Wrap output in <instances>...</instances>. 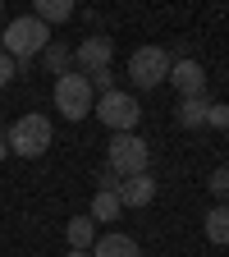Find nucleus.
Returning <instances> with one entry per match:
<instances>
[{
    "label": "nucleus",
    "instance_id": "obj_4",
    "mask_svg": "<svg viewBox=\"0 0 229 257\" xmlns=\"http://www.w3.org/2000/svg\"><path fill=\"white\" fill-rule=\"evenodd\" d=\"M96 106V92L87 83V74H60L55 78V110L64 119H87Z\"/></svg>",
    "mask_w": 229,
    "mask_h": 257
},
{
    "label": "nucleus",
    "instance_id": "obj_5",
    "mask_svg": "<svg viewBox=\"0 0 229 257\" xmlns=\"http://www.w3.org/2000/svg\"><path fill=\"white\" fill-rule=\"evenodd\" d=\"M128 78H133L138 92H151L170 78V51L165 46H138L128 55Z\"/></svg>",
    "mask_w": 229,
    "mask_h": 257
},
{
    "label": "nucleus",
    "instance_id": "obj_13",
    "mask_svg": "<svg viewBox=\"0 0 229 257\" xmlns=\"http://www.w3.org/2000/svg\"><path fill=\"white\" fill-rule=\"evenodd\" d=\"M64 234H69V248H74V252H92V243H96V225H92L87 216H74Z\"/></svg>",
    "mask_w": 229,
    "mask_h": 257
},
{
    "label": "nucleus",
    "instance_id": "obj_12",
    "mask_svg": "<svg viewBox=\"0 0 229 257\" xmlns=\"http://www.w3.org/2000/svg\"><path fill=\"white\" fill-rule=\"evenodd\" d=\"M206 110H211V101H206V96H188V101H179L174 119H179L183 128H202V124H206Z\"/></svg>",
    "mask_w": 229,
    "mask_h": 257
},
{
    "label": "nucleus",
    "instance_id": "obj_16",
    "mask_svg": "<svg viewBox=\"0 0 229 257\" xmlns=\"http://www.w3.org/2000/svg\"><path fill=\"white\" fill-rule=\"evenodd\" d=\"M42 60H46V69H55V74H64V64L74 60V51L69 46H60V42H51L46 51H42Z\"/></svg>",
    "mask_w": 229,
    "mask_h": 257
},
{
    "label": "nucleus",
    "instance_id": "obj_15",
    "mask_svg": "<svg viewBox=\"0 0 229 257\" xmlns=\"http://www.w3.org/2000/svg\"><path fill=\"white\" fill-rule=\"evenodd\" d=\"M124 207H119V198H115V193L110 188H96V198H92V211H87V220L96 225V220H115Z\"/></svg>",
    "mask_w": 229,
    "mask_h": 257
},
{
    "label": "nucleus",
    "instance_id": "obj_17",
    "mask_svg": "<svg viewBox=\"0 0 229 257\" xmlns=\"http://www.w3.org/2000/svg\"><path fill=\"white\" fill-rule=\"evenodd\" d=\"M211 193L220 202H229V166H220V170H211Z\"/></svg>",
    "mask_w": 229,
    "mask_h": 257
},
{
    "label": "nucleus",
    "instance_id": "obj_8",
    "mask_svg": "<svg viewBox=\"0 0 229 257\" xmlns=\"http://www.w3.org/2000/svg\"><path fill=\"white\" fill-rule=\"evenodd\" d=\"M170 83H174V92L183 96V101L188 96H206V69L197 60H188V55L170 64Z\"/></svg>",
    "mask_w": 229,
    "mask_h": 257
},
{
    "label": "nucleus",
    "instance_id": "obj_10",
    "mask_svg": "<svg viewBox=\"0 0 229 257\" xmlns=\"http://www.w3.org/2000/svg\"><path fill=\"white\" fill-rule=\"evenodd\" d=\"M92 257H142L138 239H128V234H101L92 243Z\"/></svg>",
    "mask_w": 229,
    "mask_h": 257
},
{
    "label": "nucleus",
    "instance_id": "obj_6",
    "mask_svg": "<svg viewBox=\"0 0 229 257\" xmlns=\"http://www.w3.org/2000/svg\"><path fill=\"white\" fill-rule=\"evenodd\" d=\"M92 115H101L106 128H115V134H133L138 128V96H128V92H106L101 101L92 106Z\"/></svg>",
    "mask_w": 229,
    "mask_h": 257
},
{
    "label": "nucleus",
    "instance_id": "obj_19",
    "mask_svg": "<svg viewBox=\"0 0 229 257\" xmlns=\"http://www.w3.org/2000/svg\"><path fill=\"white\" fill-rule=\"evenodd\" d=\"M206 124L211 128H229V106H211L206 110Z\"/></svg>",
    "mask_w": 229,
    "mask_h": 257
},
{
    "label": "nucleus",
    "instance_id": "obj_20",
    "mask_svg": "<svg viewBox=\"0 0 229 257\" xmlns=\"http://www.w3.org/2000/svg\"><path fill=\"white\" fill-rule=\"evenodd\" d=\"M14 74H19V64H14V60H10L5 51H0V87H5V83H10Z\"/></svg>",
    "mask_w": 229,
    "mask_h": 257
},
{
    "label": "nucleus",
    "instance_id": "obj_3",
    "mask_svg": "<svg viewBox=\"0 0 229 257\" xmlns=\"http://www.w3.org/2000/svg\"><path fill=\"white\" fill-rule=\"evenodd\" d=\"M5 147L23 161H37L46 147H51V119L46 115H19L5 134Z\"/></svg>",
    "mask_w": 229,
    "mask_h": 257
},
{
    "label": "nucleus",
    "instance_id": "obj_7",
    "mask_svg": "<svg viewBox=\"0 0 229 257\" xmlns=\"http://www.w3.org/2000/svg\"><path fill=\"white\" fill-rule=\"evenodd\" d=\"M74 60H78L83 74H101V69H110V60H115V42L101 37V32H92V37H83V46L74 51Z\"/></svg>",
    "mask_w": 229,
    "mask_h": 257
},
{
    "label": "nucleus",
    "instance_id": "obj_23",
    "mask_svg": "<svg viewBox=\"0 0 229 257\" xmlns=\"http://www.w3.org/2000/svg\"><path fill=\"white\" fill-rule=\"evenodd\" d=\"M0 14H5V5H0Z\"/></svg>",
    "mask_w": 229,
    "mask_h": 257
},
{
    "label": "nucleus",
    "instance_id": "obj_9",
    "mask_svg": "<svg viewBox=\"0 0 229 257\" xmlns=\"http://www.w3.org/2000/svg\"><path fill=\"white\" fill-rule=\"evenodd\" d=\"M115 198H119V207H147V202L156 198V179H151V170H147V175H133V179H119Z\"/></svg>",
    "mask_w": 229,
    "mask_h": 257
},
{
    "label": "nucleus",
    "instance_id": "obj_18",
    "mask_svg": "<svg viewBox=\"0 0 229 257\" xmlns=\"http://www.w3.org/2000/svg\"><path fill=\"white\" fill-rule=\"evenodd\" d=\"M87 83H92V92H101V96H106V92H115V74H110V69L87 74Z\"/></svg>",
    "mask_w": 229,
    "mask_h": 257
},
{
    "label": "nucleus",
    "instance_id": "obj_14",
    "mask_svg": "<svg viewBox=\"0 0 229 257\" xmlns=\"http://www.w3.org/2000/svg\"><path fill=\"white\" fill-rule=\"evenodd\" d=\"M74 14V0H37V5H32V19H42L46 28L51 23H64Z\"/></svg>",
    "mask_w": 229,
    "mask_h": 257
},
{
    "label": "nucleus",
    "instance_id": "obj_22",
    "mask_svg": "<svg viewBox=\"0 0 229 257\" xmlns=\"http://www.w3.org/2000/svg\"><path fill=\"white\" fill-rule=\"evenodd\" d=\"M64 257H92V252H74V248H69V252H64Z\"/></svg>",
    "mask_w": 229,
    "mask_h": 257
},
{
    "label": "nucleus",
    "instance_id": "obj_21",
    "mask_svg": "<svg viewBox=\"0 0 229 257\" xmlns=\"http://www.w3.org/2000/svg\"><path fill=\"white\" fill-rule=\"evenodd\" d=\"M10 156V147H5V134H0V161H5Z\"/></svg>",
    "mask_w": 229,
    "mask_h": 257
},
{
    "label": "nucleus",
    "instance_id": "obj_11",
    "mask_svg": "<svg viewBox=\"0 0 229 257\" xmlns=\"http://www.w3.org/2000/svg\"><path fill=\"white\" fill-rule=\"evenodd\" d=\"M202 230H206V239H211L215 248L229 243V202H220V207L206 211V225H202Z\"/></svg>",
    "mask_w": 229,
    "mask_h": 257
},
{
    "label": "nucleus",
    "instance_id": "obj_2",
    "mask_svg": "<svg viewBox=\"0 0 229 257\" xmlns=\"http://www.w3.org/2000/svg\"><path fill=\"white\" fill-rule=\"evenodd\" d=\"M147 161H151V152H147V143H142L138 134H115V138L106 143V170H110L115 179L147 175Z\"/></svg>",
    "mask_w": 229,
    "mask_h": 257
},
{
    "label": "nucleus",
    "instance_id": "obj_1",
    "mask_svg": "<svg viewBox=\"0 0 229 257\" xmlns=\"http://www.w3.org/2000/svg\"><path fill=\"white\" fill-rule=\"evenodd\" d=\"M51 46V28L42 23V19H32V14H19V19H10L5 23V32H0V51H5L19 69L32 60V55H42Z\"/></svg>",
    "mask_w": 229,
    "mask_h": 257
}]
</instances>
